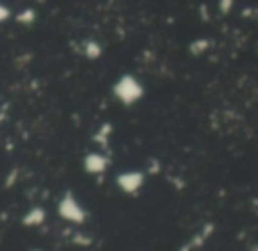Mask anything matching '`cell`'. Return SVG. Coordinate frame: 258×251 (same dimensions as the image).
Instances as JSON below:
<instances>
[{
	"label": "cell",
	"instance_id": "cell-2",
	"mask_svg": "<svg viewBox=\"0 0 258 251\" xmlns=\"http://www.w3.org/2000/svg\"><path fill=\"white\" fill-rule=\"evenodd\" d=\"M146 176L141 170H130V172H123L118 176V184L125 194H137L143 188Z\"/></svg>",
	"mask_w": 258,
	"mask_h": 251
},
{
	"label": "cell",
	"instance_id": "cell-3",
	"mask_svg": "<svg viewBox=\"0 0 258 251\" xmlns=\"http://www.w3.org/2000/svg\"><path fill=\"white\" fill-rule=\"evenodd\" d=\"M213 232H214V225L206 223L204 227H202L201 230H199L197 234L190 239V242H186V244L181 248V251H197L199 248H202V246L209 241V237L213 235Z\"/></svg>",
	"mask_w": 258,
	"mask_h": 251
},
{
	"label": "cell",
	"instance_id": "cell-5",
	"mask_svg": "<svg viewBox=\"0 0 258 251\" xmlns=\"http://www.w3.org/2000/svg\"><path fill=\"white\" fill-rule=\"evenodd\" d=\"M88 167H90V170H93V172H102L105 167H107V160L100 155H93V156H90Z\"/></svg>",
	"mask_w": 258,
	"mask_h": 251
},
{
	"label": "cell",
	"instance_id": "cell-1",
	"mask_svg": "<svg viewBox=\"0 0 258 251\" xmlns=\"http://www.w3.org/2000/svg\"><path fill=\"white\" fill-rule=\"evenodd\" d=\"M114 95L126 105L136 104V102H139L143 99L144 86L141 85L139 79L126 74V76H123V78H119V81L114 85Z\"/></svg>",
	"mask_w": 258,
	"mask_h": 251
},
{
	"label": "cell",
	"instance_id": "cell-6",
	"mask_svg": "<svg viewBox=\"0 0 258 251\" xmlns=\"http://www.w3.org/2000/svg\"><path fill=\"white\" fill-rule=\"evenodd\" d=\"M235 0H218V9H220L221 14H228L232 9H234Z\"/></svg>",
	"mask_w": 258,
	"mask_h": 251
},
{
	"label": "cell",
	"instance_id": "cell-4",
	"mask_svg": "<svg viewBox=\"0 0 258 251\" xmlns=\"http://www.w3.org/2000/svg\"><path fill=\"white\" fill-rule=\"evenodd\" d=\"M209 48H211V42L207 41V39H195V41L190 42L188 51H190L194 56H201V54H204Z\"/></svg>",
	"mask_w": 258,
	"mask_h": 251
}]
</instances>
